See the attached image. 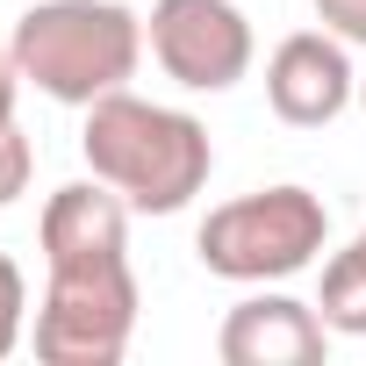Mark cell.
<instances>
[{
  "label": "cell",
  "mask_w": 366,
  "mask_h": 366,
  "mask_svg": "<svg viewBox=\"0 0 366 366\" xmlns=\"http://www.w3.org/2000/svg\"><path fill=\"white\" fill-rule=\"evenodd\" d=\"M316 316L330 323V337H366V252H359V237H352V244L323 266Z\"/></svg>",
  "instance_id": "9"
},
{
  "label": "cell",
  "mask_w": 366,
  "mask_h": 366,
  "mask_svg": "<svg viewBox=\"0 0 366 366\" xmlns=\"http://www.w3.org/2000/svg\"><path fill=\"white\" fill-rule=\"evenodd\" d=\"M323 237H330L323 194L287 179V187H259V194H237V202L209 209L202 230H194V252L216 280L273 287V280H295L302 266H316Z\"/></svg>",
  "instance_id": "3"
},
{
  "label": "cell",
  "mask_w": 366,
  "mask_h": 366,
  "mask_svg": "<svg viewBox=\"0 0 366 366\" xmlns=\"http://www.w3.org/2000/svg\"><path fill=\"white\" fill-rule=\"evenodd\" d=\"M79 151H86L94 179H108L137 216H179L216 172V144H209V129L187 108L144 101L129 86L101 94L86 108Z\"/></svg>",
  "instance_id": "1"
},
{
  "label": "cell",
  "mask_w": 366,
  "mask_h": 366,
  "mask_svg": "<svg viewBox=\"0 0 366 366\" xmlns=\"http://www.w3.org/2000/svg\"><path fill=\"white\" fill-rule=\"evenodd\" d=\"M359 108H366V72H359Z\"/></svg>",
  "instance_id": "14"
},
{
  "label": "cell",
  "mask_w": 366,
  "mask_h": 366,
  "mask_svg": "<svg viewBox=\"0 0 366 366\" xmlns=\"http://www.w3.org/2000/svg\"><path fill=\"white\" fill-rule=\"evenodd\" d=\"M359 101V72H352V44L330 29H295L273 44L266 58V108L287 129H323Z\"/></svg>",
  "instance_id": "6"
},
{
  "label": "cell",
  "mask_w": 366,
  "mask_h": 366,
  "mask_svg": "<svg viewBox=\"0 0 366 366\" xmlns=\"http://www.w3.org/2000/svg\"><path fill=\"white\" fill-rule=\"evenodd\" d=\"M316 22L345 44H366V0H316Z\"/></svg>",
  "instance_id": "12"
},
{
  "label": "cell",
  "mask_w": 366,
  "mask_h": 366,
  "mask_svg": "<svg viewBox=\"0 0 366 366\" xmlns=\"http://www.w3.org/2000/svg\"><path fill=\"white\" fill-rule=\"evenodd\" d=\"M216 352H223V366H323L330 323L316 316V302H295V295L266 287V295H244L223 316Z\"/></svg>",
  "instance_id": "7"
},
{
  "label": "cell",
  "mask_w": 366,
  "mask_h": 366,
  "mask_svg": "<svg viewBox=\"0 0 366 366\" xmlns=\"http://www.w3.org/2000/svg\"><path fill=\"white\" fill-rule=\"evenodd\" d=\"M359 252H366V230H359Z\"/></svg>",
  "instance_id": "15"
},
{
  "label": "cell",
  "mask_w": 366,
  "mask_h": 366,
  "mask_svg": "<svg viewBox=\"0 0 366 366\" xmlns=\"http://www.w3.org/2000/svg\"><path fill=\"white\" fill-rule=\"evenodd\" d=\"M144 15H129L122 0H36L8 36L22 79L58 108H94L101 94H122L144 65Z\"/></svg>",
  "instance_id": "2"
},
{
  "label": "cell",
  "mask_w": 366,
  "mask_h": 366,
  "mask_svg": "<svg viewBox=\"0 0 366 366\" xmlns=\"http://www.w3.org/2000/svg\"><path fill=\"white\" fill-rule=\"evenodd\" d=\"M29 172H36V151H29V137L8 122V129H0V209L29 194Z\"/></svg>",
  "instance_id": "11"
},
{
  "label": "cell",
  "mask_w": 366,
  "mask_h": 366,
  "mask_svg": "<svg viewBox=\"0 0 366 366\" xmlns=\"http://www.w3.org/2000/svg\"><path fill=\"white\" fill-rule=\"evenodd\" d=\"M144 287L129 259L94 266H51V287L36 302V359L44 366H115L137 337Z\"/></svg>",
  "instance_id": "4"
},
{
  "label": "cell",
  "mask_w": 366,
  "mask_h": 366,
  "mask_svg": "<svg viewBox=\"0 0 366 366\" xmlns=\"http://www.w3.org/2000/svg\"><path fill=\"white\" fill-rule=\"evenodd\" d=\"M129 202L108 187V179H72L44 202L36 244L44 266H94V259H129Z\"/></svg>",
  "instance_id": "8"
},
{
  "label": "cell",
  "mask_w": 366,
  "mask_h": 366,
  "mask_svg": "<svg viewBox=\"0 0 366 366\" xmlns=\"http://www.w3.org/2000/svg\"><path fill=\"white\" fill-rule=\"evenodd\" d=\"M22 330H29V280H22V266L8 252H0V359L22 345Z\"/></svg>",
  "instance_id": "10"
},
{
  "label": "cell",
  "mask_w": 366,
  "mask_h": 366,
  "mask_svg": "<svg viewBox=\"0 0 366 366\" xmlns=\"http://www.w3.org/2000/svg\"><path fill=\"white\" fill-rule=\"evenodd\" d=\"M15 94H22V65H15V51H0V129L15 122Z\"/></svg>",
  "instance_id": "13"
},
{
  "label": "cell",
  "mask_w": 366,
  "mask_h": 366,
  "mask_svg": "<svg viewBox=\"0 0 366 366\" xmlns=\"http://www.w3.org/2000/svg\"><path fill=\"white\" fill-rule=\"evenodd\" d=\"M144 36H151L158 72L187 94H230L259 58L237 0H151Z\"/></svg>",
  "instance_id": "5"
}]
</instances>
